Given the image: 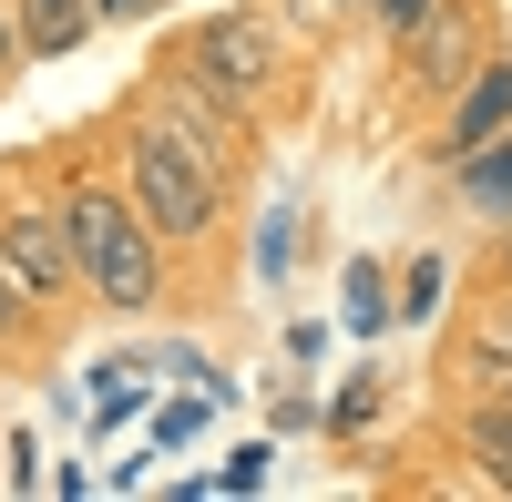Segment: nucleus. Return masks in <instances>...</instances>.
<instances>
[{
	"instance_id": "nucleus-1",
	"label": "nucleus",
	"mask_w": 512,
	"mask_h": 502,
	"mask_svg": "<svg viewBox=\"0 0 512 502\" xmlns=\"http://www.w3.org/2000/svg\"><path fill=\"white\" fill-rule=\"evenodd\" d=\"M62 236H72V267L93 277V298H103V308H154V298H164L154 226H144L123 195H103V185L62 195Z\"/></svg>"
},
{
	"instance_id": "nucleus-2",
	"label": "nucleus",
	"mask_w": 512,
	"mask_h": 502,
	"mask_svg": "<svg viewBox=\"0 0 512 502\" xmlns=\"http://www.w3.org/2000/svg\"><path fill=\"white\" fill-rule=\"evenodd\" d=\"M123 164H134V216L154 226V236H175V246H205L216 236V164H205L195 144H175V134H123Z\"/></svg>"
},
{
	"instance_id": "nucleus-3",
	"label": "nucleus",
	"mask_w": 512,
	"mask_h": 502,
	"mask_svg": "<svg viewBox=\"0 0 512 502\" xmlns=\"http://www.w3.org/2000/svg\"><path fill=\"white\" fill-rule=\"evenodd\" d=\"M0 277H11L21 298H62V287L82 277L72 236H62V205L52 216H41V205H11V216H0Z\"/></svg>"
},
{
	"instance_id": "nucleus-4",
	"label": "nucleus",
	"mask_w": 512,
	"mask_h": 502,
	"mask_svg": "<svg viewBox=\"0 0 512 502\" xmlns=\"http://www.w3.org/2000/svg\"><path fill=\"white\" fill-rule=\"evenodd\" d=\"M195 72L216 82V93L256 103V93H267V31H256V21H216V31L195 41Z\"/></svg>"
},
{
	"instance_id": "nucleus-5",
	"label": "nucleus",
	"mask_w": 512,
	"mask_h": 502,
	"mask_svg": "<svg viewBox=\"0 0 512 502\" xmlns=\"http://www.w3.org/2000/svg\"><path fill=\"white\" fill-rule=\"evenodd\" d=\"M502 123H512V62H482V72H472V93L451 103V134H441V164H461L472 144H492Z\"/></svg>"
},
{
	"instance_id": "nucleus-6",
	"label": "nucleus",
	"mask_w": 512,
	"mask_h": 502,
	"mask_svg": "<svg viewBox=\"0 0 512 502\" xmlns=\"http://www.w3.org/2000/svg\"><path fill=\"white\" fill-rule=\"evenodd\" d=\"M11 21H21V52H82L93 0H11Z\"/></svg>"
},
{
	"instance_id": "nucleus-7",
	"label": "nucleus",
	"mask_w": 512,
	"mask_h": 502,
	"mask_svg": "<svg viewBox=\"0 0 512 502\" xmlns=\"http://www.w3.org/2000/svg\"><path fill=\"white\" fill-rule=\"evenodd\" d=\"M451 175H461V195H472L482 216H492V205L512 216V144H502V134H492V144H472V154L451 164Z\"/></svg>"
},
{
	"instance_id": "nucleus-8",
	"label": "nucleus",
	"mask_w": 512,
	"mask_h": 502,
	"mask_svg": "<svg viewBox=\"0 0 512 502\" xmlns=\"http://www.w3.org/2000/svg\"><path fill=\"white\" fill-rule=\"evenodd\" d=\"M410 72H420V82L472 72V31H461V21H420V31H410Z\"/></svg>"
},
{
	"instance_id": "nucleus-9",
	"label": "nucleus",
	"mask_w": 512,
	"mask_h": 502,
	"mask_svg": "<svg viewBox=\"0 0 512 502\" xmlns=\"http://www.w3.org/2000/svg\"><path fill=\"white\" fill-rule=\"evenodd\" d=\"M461 451L482 462L492 492H512V410H502V421H472V431H461Z\"/></svg>"
},
{
	"instance_id": "nucleus-10",
	"label": "nucleus",
	"mask_w": 512,
	"mask_h": 502,
	"mask_svg": "<svg viewBox=\"0 0 512 502\" xmlns=\"http://www.w3.org/2000/svg\"><path fill=\"white\" fill-rule=\"evenodd\" d=\"M267 462H277L267 441H236V451H226V472L205 482V492H256V482H267Z\"/></svg>"
},
{
	"instance_id": "nucleus-11",
	"label": "nucleus",
	"mask_w": 512,
	"mask_h": 502,
	"mask_svg": "<svg viewBox=\"0 0 512 502\" xmlns=\"http://www.w3.org/2000/svg\"><path fill=\"white\" fill-rule=\"evenodd\" d=\"M431 308H441V257H420L400 277V318H431Z\"/></svg>"
},
{
	"instance_id": "nucleus-12",
	"label": "nucleus",
	"mask_w": 512,
	"mask_h": 502,
	"mask_svg": "<svg viewBox=\"0 0 512 502\" xmlns=\"http://www.w3.org/2000/svg\"><path fill=\"white\" fill-rule=\"evenodd\" d=\"M390 298H379V267H349V328H379Z\"/></svg>"
},
{
	"instance_id": "nucleus-13",
	"label": "nucleus",
	"mask_w": 512,
	"mask_h": 502,
	"mask_svg": "<svg viewBox=\"0 0 512 502\" xmlns=\"http://www.w3.org/2000/svg\"><path fill=\"white\" fill-rule=\"evenodd\" d=\"M195 421H205V400H175V410H164V421H154V441L175 451V441H195Z\"/></svg>"
},
{
	"instance_id": "nucleus-14",
	"label": "nucleus",
	"mask_w": 512,
	"mask_h": 502,
	"mask_svg": "<svg viewBox=\"0 0 512 502\" xmlns=\"http://www.w3.org/2000/svg\"><path fill=\"white\" fill-rule=\"evenodd\" d=\"M379 21H390V31H400V41H410V31H420V21H431V0H379Z\"/></svg>"
},
{
	"instance_id": "nucleus-15",
	"label": "nucleus",
	"mask_w": 512,
	"mask_h": 502,
	"mask_svg": "<svg viewBox=\"0 0 512 502\" xmlns=\"http://www.w3.org/2000/svg\"><path fill=\"white\" fill-rule=\"evenodd\" d=\"M21 308H31V298H21L11 277H0V339H11V318H21Z\"/></svg>"
},
{
	"instance_id": "nucleus-16",
	"label": "nucleus",
	"mask_w": 512,
	"mask_h": 502,
	"mask_svg": "<svg viewBox=\"0 0 512 502\" xmlns=\"http://www.w3.org/2000/svg\"><path fill=\"white\" fill-rule=\"evenodd\" d=\"M93 11H103V21H134V11H154V0H93Z\"/></svg>"
},
{
	"instance_id": "nucleus-17",
	"label": "nucleus",
	"mask_w": 512,
	"mask_h": 502,
	"mask_svg": "<svg viewBox=\"0 0 512 502\" xmlns=\"http://www.w3.org/2000/svg\"><path fill=\"white\" fill-rule=\"evenodd\" d=\"M11 52H21V21H0V62H11Z\"/></svg>"
},
{
	"instance_id": "nucleus-18",
	"label": "nucleus",
	"mask_w": 512,
	"mask_h": 502,
	"mask_svg": "<svg viewBox=\"0 0 512 502\" xmlns=\"http://www.w3.org/2000/svg\"><path fill=\"white\" fill-rule=\"evenodd\" d=\"M328 11H338V0H297V21H328Z\"/></svg>"
},
{
	"instance_id": "nucleus-19",
	"label": "nucleus",
	"mask_w": 512,
	"mask_h": 502,
	"mask_svg": "<svg viewBox=\"0 0 512 502\" xmlns=\"http://www.w3.org/2000/svg\"><path fill=\"white\" fill-rule=\"evenodd\" d=\"M502 410H512V380H502Z\"/></svg>"
},
{
	"instance_id": "nucleus-20",
	"label": "nucleus",
	"mask_w": 512,
	"mask_h": 502,
	"mask_svg": "<svg viewBox=\"0 0 512 502\" xmlns=\"http://www.w3.org/2000/svg\"><path fill=\"white\" fill-rule=\"evenodd\" d=\"M502 267H512V246H502Z\"/></svg>"
}]
</instances>
